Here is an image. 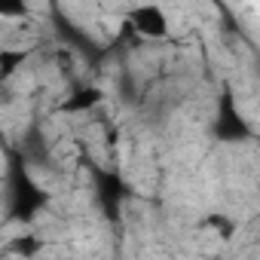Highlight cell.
<instances>
[{
    "label": "cell",
    "mask_w": 260,
    "mask_h": 260,
    "mask_svg": "<svg viewBox=\"0 0 260 260\" xmlns=\"http://www.w3.org/2000/svg\"><path fill=\"white\" fill-rule=\"evenodd\" d=\"M25 58H28V49H0V83H7Z\"/></svg>",
    "instance_id": "7"
},
{
    "label": "cell",
    "mask_w": 260,
    "mask_h": 260,
    "mask_svg": "<svg viewBox=\"0 0 260 260\" xmlns=\"http://www.w3.org/2000/svg\"><path fill=\"white\" fill-rule=\"evenodd\" d=\"M101 98H104V92H101L98 86H83V89H77L71 98H64V101L58 104V110H61V113H83V110H92L95 104H101Z\"/></svg>",
    "instance_id": "5"
},
{
    "label": "cell",
    "mask_w": 260,
    "mask_h": 260,
    "mask_svg": "<svg viewBox=\"0 0 260 260\" xmlns=\"http://www.w3.org/2000/svg\"><path fill=\"white\" fill-rule=\"evenodd\" d=\"M125 31H132V34H138V37L156 40V37H166V34H169V22H166V13H162L159 7H138V10L128 13Z\"/></svg>",
    "instance_id": "3"
},
{
    "label": "cell",
    "mask_w": 260,
    "mask_h": 260,
    "mask_svg": "<svg viewBox=\"0 0 260 260\" xmlns=\"http://www.w3.org/2000/svg\"><path fill=\"white\" fill-rule=\"evenodd\" d=\"M28 7L25 4H0V19H25Z\"/></svg>",
    "instance_id": "8"
},
{
    "label": "cell",
    "mask_w": 260,
    "mask_h": 260,
    "mask_svg": "<svg viewBox=\"0 0 260 260\" xmlns=\"http://www.w3.org/2000/svg\"><path fill=\"white\" fill-rule=\"evenodd\" d=\"M7 156V223H34V217L49 205V190L40 187L22 156V150L4 144Z\"/></svg>",
    "instance_id": "1"
},
{
    "label": "cell",
    "mask_w": 260,
    "mask_h": 260,
    "mask_svg": "<svg viewBox=\"0 0 260 260\" xmlns=\"http://www.w3.org/2000/svg\"><path fill=\"white\" fill-rule=\"evenodd\" d=\"M7 251L16 254V257H37L43 251V239L40 236H16Z\"/></svg>",
    "instance_id": "6"
},
{
    "label": "cell",
    "mask_w": 260,
    "mask_h": 260,
    "mask_svg": "<svg viewBox=\"0 0 260 260\" xmlns=\"http://www.w3.org/2000/svg\"><path fill=\"white\" fill-rule=\"evenodd\" d=\"M211 135L220 144H242V141H251L254 138V128L236 110V98H233V86L230 83H223V89H220L217 110H214V122H211Z\"/></svg>",
    "instance_id": "2"
},
{
    "label": "cell",
    "mask_w": 260,
    "mask_h": 260,
    "mask_svg": "<svg viewBox=\"0 0 260 260\" xmlns=\"http://www.w3.org/2000/svg\"><path fill=\"white\" fill-rule=\"evenodd\" d=\"M122 184L116 175H98V199H101V208L110 220H116L119 214V202H122Z\"/></svg>",
    "instance_id": "4"
}]
</instances>
